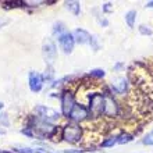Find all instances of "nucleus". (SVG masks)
I'll return each mask as SVG.
<instances>
[{"mask_svg":"<svg viewBox=\"0 0 153 153\" xmlns=\"http://www.w3.org/2000/svg\"><path fill=\"white\" fill-rule=\"evenodd\" d=\"M28 128L32 131L33 137H38L40 139L43 138H52L54 135V132L57 131V128L54 125H52L50 123H46V121L40 120L39 117H32L29 120V125Z\"/></svg>","mask_w":153,"mask_h":153,"instance_id":"f257e3e1","label":"nucleus"},{"mask_svg":"<svg viewBox=\"0 0 153 153\" xmlns=\"http://www.w3.org/2000/svg\"><path fill=\"white\" fill-rule=\"evenodd\" d=\"M103 109H105V95L99 92L89 95L88 113L95 118H99L103 117Z\"/></svg>","mask_w":153,"mask_h":153,"instance_id":"f03ea898","label":"nucleus"},{"mask_svg":"<svg viewBox=\"0 0 153 153\" xmlns=\"http://www.w3.org/2000/svg\"><path fill=\"white\" fill-rule=\"evenodd\" d=\"M61 138L63 141L68 142V143H76L82 138V128L79 127V124L68 123L61 128Z\"/></svg>","mask_w":153,"mask_h":153,"instance_id":"7ed1b4c3","label":"nucleus"},{"mask_svg":"<svg viewBox=\"0 0 153 153\" xmlns=\"http://www.w3.org/2000/svg\"><path fill=\"white\" fill-rule=\"evenodd\" d=\"M120 114V105L117 103L110 93H105V109H103V116L107 118H116Z\"/></svg>","mask_w":153,"mask_h":153,"instance_id":"20e7f679","label":"nucleus"},{"mask_svg":"<svg viewBox=\"0 0 153 153\" xmlns=\"http://www.w3.org/2000/svg\"><path fill=\"white\" fill-rule=\"evenodd\" d=\"M42 52H43V57H45L46 64H48L49 67H52L54 60H56V57H57V48L50 38H46V39L43 40Z\"/></svg>","mask_w":153,"mask_h":153,"instance_id":"39448f33","label":"nucleus"},{"mask_svg":"<svg viewBox=\"0 0 153 153\" xmlns=\"http://www.w3.org/2000/svg\"><path fill=\"white\" fill-rule=\"evenodd\" d=\"M35 111H36L38 117H39L40 120L46 121V123H50V124H52L53 121H57L60 118V113L57 110L52 109V107H46V106L39 105V106H36Z\"/></svg>","mask_w":153,"mask_h":153,"instance_id":"423d86ee","label":"nucleus"},{"mask_svg":"<svg viewBox=\"0 0 153 153\" xmlns=\"http://www.w3.org/2000/svg\"><path fill=\"white\" fill-rule=\"evenodd\" d=\"M57 40H59V46H60V49L65 53V54L73 53L74 45H75L74 38H73V33H70L68 31H65V32H63L61 35L57 36Z\"/></svg>","mask_w":153,"mask_h":153,"instance_id":"0eeeda50","label":"nucleus"},{"mask_svg":"<svg viewBox=\"0 0 153 153\" xmlns=\"http://www.w3.org/2000/svg\"><path fill=\"white\" fill-rule=\"evenodd\" d=\"M89 117V113H88V109L85 107V106L82 105H76L73 107V110H71V113L68 114V117L67 118H70V120L73 121V123H75V124H79V123H82V121L88 120Z\"/></svg>","mask_w":153,"mask_h":153,"instance_id":"6e6552de","label":"nucleus"},{"mask_svg":"<svg viewBox=\"0 0 153 153\" xmlns=\"http://www.w3.org/2000/svg\"><path fill=\"white\" fill-rule=\"evenodd\" d=\"M74 106H75V99H74L73 92L71 91H64L63 95H61V113H63V116L68 117Z\"/></svg>","mask_w":153,"mask_h":153,"instance_id":"1a4fd4ad","label":"nucleus"},{"mask_svg":"<svg viewBox=\"0 0 153 153\" xmlns=\"http://www.w3.org/2000/svg\"><path fill=\"white\" fill-rule=\"evenodd\" d=\"M28 81H29V89H31L32 92L38 93L42 91V88H43V78H42L40 74L35 73V71H31Z\"/></svg>","mask_w":153,"mask_h":153,"instance_id":"9d476101","label":"nucleus"},{"mask_svg":"<svg viewBox=\"0 0 153 153\" xmlns=\"http://www.w3.org/2000/svg\"><path fill=\"white\" fill-rule=\"evenodd\" d=\"M111 91L117 95H124V93L128 92V81L125 79L124 76H120V78H116L111 84Z\"/></svg>","mask_w":153,"mask_h":153,"instance_id":"9b49d317","label":"nucleus"},{"mask_svg":"<svg viewBox=\"0 0 153 153\" xmlns=\"http://www.w3.org/2000/svg\"><path fill=\"white\" fill-rule=\"evenodd\" d=\"M73 38L74 42L78 45H89V39H91V33L88 31H85L82 28H76L73 32Z\"/></svg>","mask_w":153,"mask_h":153,"instance_id":"f8f14e48","label":"nucleus"},{"mask_svg":"<svg viewBox=\"0 0 153 153\" xmlns=\"http://www.w3.org/2000/svg\"><path fill=\"white\" fill-rule=\"evenodd\" d=\"M65 8L68 10V11H71L75 17H78L81 14V4L79 1H65Z\"/></svg>","mask_w":153,"mask_h":153,"instance_id":"ddd939ff","label":"nucleus"},{"mask_svg":"<svg viewBox=\"0 0 153 153\" xmlns=\"http://www.w3.org/2000/svg\"><path fill=\"white\" fill-rule=\"evenodd\" d=\"M134 141V135L129 132H120L117 134V143H120V145H125V143H128V142Z\"/></svg>","mask_w":153,"mask_h":153,"instance_id":"4468645a","label":"nucleus"},{"mask_svg":"<svg viewBox=\"0 0 153 153\" xmlns=\"http://www.w3.org/2000/svg\"><path fill=\"white\" fill-rule=\"evenodd\" d=\"M135 21H137V11L135 10H129L127 14H125V22L129 28H134L135 25Z\"/></svg>","mask_w":153,"mask_h":153,"instance_id":"2eb2a0df","label":"nucleus"},{"mask_svg":"<svg viewBox=\"0 0 153 153\" xmlns=\"http://www.w3.org/2000/svg\"><path fill=\"white\" fill-rule=\"evenodd\" d=\"M105 75H106L105 70H102V68H95V70H92V71L89 73V76L96 78V79H102V78H105Z\"/></svg>","mask_w":153,"mask_h":153,"instance_id":"dca6fc26","label":"nucleus"},{"mask_svg":"<svg viewBox=\"0 0 153 153\" xmlns=\"http://www.w3.org/2000/svg\"><path fill=\"white\" fill-rule=\"evenodd\" d=\"M117 143V135H111V137H109L106 141H103L100 143L102 148H110V146H113Z\"/></svg>","mask_w":153,"mask_h":153,"instance_id":"f3484780","label":"nucleus"},{"mask_svg":"<svg viewBox=\"0 0 153 153\" xmlns=\"http://www.w3.org/2000/svg\"><path fill=\"white\" fill-rule=\"evenodd\" d=\"M63 32H65V27H64V24L63 22H56V24L53 25V33L54 35H61Z\"/></svg>","mask_w":153,"mask_h":153,"instance_id":"a211bd4d","label":"nucleus"},{"mask_svg":"<svg viewBox=\"0 0 153 153\" xmlns=\"http://www.w3.org/2000/svg\"><path fill=\"white\" fill-rule=\"evenodd\" d=\"M142 143H143V145H146V146H153V129H152V131H149V132L143 137Z\"/></svg>","mask_w":153,"mask_h":153,"instance_id":"6ab92c4d","label":"nucleus"},{"mask_svg":"<svg viewBox=\"0 0 153 153\" xmlns=\"http://www.w3.org/2000/svg\"><path fill=\"white\" fill-rule=\"evenodd\" d=\"M89 45H91V48H92L93 50H95V52L100 49V45H99L97 36H95V35H91V39H89Z\"/></svg>","mask_w":153,"mask_h":153,"instance_id":"aec40b11","label":"nucleus"},{"mask_svg":"<svg viewBox=\"0 0 153 153\" xmlns=\"http://www.w3.org/2000/svg\"><path fill=\"white\" fill-rule=\"evenodd\" d=\"M139 32H141L142 35H148V36H150V35H153V29L150 28L149 25L142 24V25H139Z\"/></svg>","mask_w":153,"mask_h":153,"instance_id":"412c9836","label":"nucleus"},{"mask_svg":"<svg viewBox=\"0 0 153 153\" xmlns=\"http://www.w3.org/2000/svg\"><path fill=\"white\" fill-rule=\"evenodd\" d=\"M14 150L18 153H35L33 149H31V148H24V146H16Z\"/></svg>","mask_w":153,"mask_h":153,"instance_id":"4be33fe9","label":"nucleus"},{"mask_svg":"<svg viewBox=\"0 0 153 153\" xmlns=\"http://www.w3.org/2000/svg\"><path fill=\"white\" fill-rule=\"evenodd\" d=\"M0 124L3 125V127H8V125H10V121H8L7 114H4V113L0 114Z\"/></svg>","mask_w":153,"mask_h":153,"instance_id":"5701e85b","label":"nucleus"},{"mask_svg":"<svg viewBox=\"0 0 153 153\" xmlns=\"http://www.w3.org/2000/svg\"><path fill=\"white\" fill-rule=\"evenodd\" d=\"M95 149H71V150H64V153H91Z\"/></svg>","mask_w":153,"mask_h":153,"instance_id":"b1692460","label":"nucleus"},{"mask_svg":"<svg viewBox=\"0 0 153 153\" xmlns=\"http://www.w3.org/2000/svg\"><path fill=\"white\" fill-rule=\"evenodd\" d=\"M42 78H43V81L45 79H46V81H50V79H52V78H53V68H52V67H49L48 71L43 74V76H42Z\"/></svg>","mask_w":153,"mask_h":153,"instance_id":"393cba45","label":"nucleus"},{"mask_svg":"<svg viewBox=\"0 0 153 153\" xmlns=\"http://www.w3.org/2000/svg\"><path fill=\"white\" fill-rule=\"evenodd\" d=\"M102 11L103 13H111L113 11V4L111 3H105L103 7H102Z\"/></svg>","mask_w":153,"mask_h":153,"instance_id":"a878e982","label":"nucleus"},{"mask_svg":"<svg viewBox=\"0 0 153 153\" xmlns=\"http://www.w3.org/2000/svg\"><path fill=\"white\" fill-rule=\"evenodd\" d=\"M99 24H100L102 27H107V25H109V21L106 20V18H99Z\"/></svg>","mask_w":153,"mask_h":153,"instance_id":"bb28decb","label":"nucleus"},{"mask_svg":"<svg viewBox=\"0 0 153 153\" xmlns=\"http://www.w3.org/2000/svg\"><path fill=\"white\" fill-rule=\"evenodd\" d=\"M123 67H124V64H123V63H117V64L114 65V70H116V71H118V70H121Z\"/></svg>","mask_w":153,"mask_h":153,"instance_id":"cd10ccee","label":"nucleus"},{"mask_svg":"<svg viewBox=\"0 0 153 153\" xmlns=\"http://www.w3.org/2000/svg\"><path fill=\"white\" fill-rule=\"evenodd\" d=\"M35 153H52V152H49V150H45V149H36V150H35Z\"/></svg>","mask_w":153,"mask_h":153,"instance_id":"c85d7f7f","label":"nucleus"},{"mask_svg":"<svg viewBox=\"0 0 153 153\" xmlns=\"http://www.w3.org/2000/svg\"><path fill=\"white\" fill-rule=\"evenodd\" d=\"M146 7H149V8L153 7V0H152V1H149V3H146Z\"/></svg>","mask_w":153,"mask_h":153,"instance_id":"c756f323","label":"nucleus"},{"mask_svg":"<svg viewBox=\"0 0 153 153\" xmlns=\"http://www.w3.org/2000/svg\"><path fill=\"white\" fill-rule=\"evenodd\" d=\"M4 134H6V131H4V129H1V128H0V135H4Z\"/></svg>","mask_w":153,"mask_h":153,"instance_id":"7c9ffc66","label":"nucleus"},{"mask_svg":"<svg viewBox=\"0 0 153 153\" xmlns=\"http://www.w3.org/2000/svg\"><path fill=\"white\" fill-rule=\"evenodd\" d=\"M1 107H3V103H1V102H0V109H1Z\"/></svg>","mask_w":153,"mask_h":153,"instance_id":"2f4dec72","label":"nucleus"},{"mask_svg":"<svg viewBox=\"0 0 153 153\" xmlns=\"http://www.w3.org/2000/svg\"><path fill=\"white\" fill-rule=\"evenodd\" d=\"M0 153H8V152H0Z\"/></svg>","mask_w":153,"mask_h":153,"instance_id":"473e14b6","label":"nucleus"}]
</instances>
